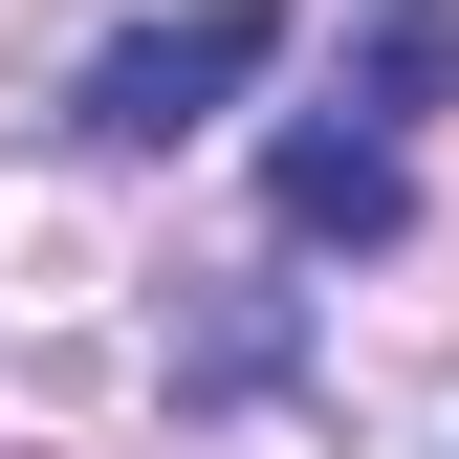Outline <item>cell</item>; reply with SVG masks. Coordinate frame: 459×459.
<instances>
[{"label":"cell","mask_w":459,"mask_h":459,"mask_svg":"<svg viewBox=\"0 0 459 459\" xmlns=\"http://www.w3.org/2000/svg\"><path fill=\"white\" fill-rule=\"evenodd\" d=\"M284 66V22L263 0H176V22H132V44H88V88H66V132L88 153H176L219 88H263Z\"/></svg>","instance_id":"obj_1"},{"label":"cell","mask_w":459,"mask_h":459,"mask_svg":"<svg viewBox=\"0 0 459 459\" xmlns=\"http://www.w3.org/2000/svg\"><path fill=\"white\" fill-rule=\"evenodd\" d=\"M263 219H284V241H328V263H394V241H416V153L351 132V109H307V132L263 153Z\"/></svg>","instance_id":"obj_2"}]
</instances>
